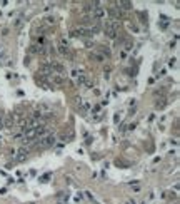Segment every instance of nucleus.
Masks as SVG:
<instances>
[{
    "label": "nucleus",
    "mask_w": 180,
    "mask_h": 204,
    "mask_svg": "<svg viewBox=\"0 0 180 204\" xmlns=\"http://www.w3.org/2000/svg\"><path fill=\"white\" fill-rule=\"evenodd\" d=\"M50 67H52V72H60V74L65 72V67L58 62H50Z\"/></svg>",
    "instance_id": "obj_3"
},
{
    "label": "nucleus",
    "mask_w": 180,
    "mask_h": 204,
    "mask_svg": "<svg viewBox=\"0 0 180 204\" xmlns=\"http://www.w3.org/2000/svg\"><path fill=\"white\" fill-rule=\"evenodd\" d=\"M27 154H28V151L25 147L18 149V156H17V159H18V161H25V159H27Z\"/></svg>",
    "instance_id": "obj_9"
},
{
    "label": "nucleus",
    "mask_w": 180,
    "mask_h": 204,
    "mask_svg": "<svg viewBox=\"0 0 180 204\" xmlns=\"http://www.w3.org/2000/svg\"><path fill=\"white\" fill-rule=\"evenodd\" d=\"M30 54H45V49L42 45H32L30 47Z\"/></svg>",
    "instance_id": "obj_8"
},
{
    "label": "nucleus",
    "mask_w": 180,
    "mask_h": 204,
    "mask_svg": "<svg viewBox=\"0 0 180 204\" xmlns=\"http://www.w3.org/2000/svg\"><path fill=\"white\" fill-rule=\"evenodd\" d=\"M58 52H60V54H65V55L68 54V42H67V40H64V39L60 40V45H58Z\"/></svg>",
    "instance_id": "obj_4"
},
{
    "label": "nucleus",
    "mask_w": 180,
    "mask_h": 204,
    "mask_svg": "<svg viewBox=\"0 0 180 204\" xmlns=\"http://www.w3.org/2000/svg\"><path fill=\"white\" fill-rule=\"evenodd\" d=\"M48 177H50V174H45L44 177H40V181H42V182H47V179Z\"/></svg>",
    "instance_id": "obj_15"
},
{
    "label": "nucleus",
    "mask_w": 180,
    "mask_h": 204,
    "mask_svg": "<svg viewBox=\"0 0 180 204\" xmlns=\"http://www.w3.org/2000/svg\"><path fill=\"white\" fill-rule=\"evenodd\" d=\"M87 82H88V77L85 75V74L78 72V75H77V84H78V85H85Z\"/></svg>",
    "instance_id": "obj_5"
},
{
    "label": "nucleus",
    "mask_w": 180,
    "mask_h": 204,
    "mask_svg": "<svg viewBox=\"0 0 180 204\" xmlns=\"http://www.w3.org/2000/svg\"><path fill=\"white\" fill-rule=\"evenodd\" d=\"M22 24H24V17H22V15H18L15 20H13V24H12V25H13L15 28H20V27H22Z\"/></svg>",
    "instance_id": "obj_10"
},
{
    "label": "nucleus",
    "mask_w": 180,
    "mask_h": 204,
    "mask_svg": "<svg viewBox=\"0 0 180 204\" xmlns=\"http://www.w3.org/2000/svg\"><path fill=\"white\" fill-rule=\"evenodd\" d=\"M104 15H105L104 7H95V8H93V20H100Z\"/></svg>",
    "instance_id": "obj_2"
},
{
    "label": "nucleus",
    "mask_w": 180,
    "mask_h": 204,
    "mask_svg": "<svg viewBox=\"0 0 180 204\" xmlns=\"http://www.w3.org/2000/svg\"><path fill=\"white\" fill-rule=\"evenodd\" d=\"M92 57L97 60V62H104V60H105V57L102 55V54H92Z\"/></svg>",
    "instance_id": "obj_11"
},
{
    "label": "nucleus",
    "mask_w": 180,
    "mask_h": 204,
    "mask_svg": "<svg viewBox=\"0 0 180 204\" xmlns=\"http://www.w3.org/2000/svg\"><path fill=\"white\" fill-rule=\"evenodd\" d=\"M58 204H67V202H62V201H58Z\"/></svg>",
    "instance_id": "obj_21"
},
{
    "label": "nucleus",
    "mask_w": 180,
    "mask_h": 204,
    "mask_svg": "<svg viewBox=\"0 0 180 204\" xmlns=\"http://www.w3.org/2000/svg\"><path fill=\"white\" fill-rule=\"evenodd\" d=\"M0 129H4V119H2V116H0Z\"/></svg>",
    "instance_id": "obj_19"
},
{
    "label": "nucleus",
    "mask_w": 180,
    "mask_h": 204,
    "mask_svg": "<svg viewBox=\"0 0 180 204\" xmlns=\"http://www.w3.org/2000/svg\"><path fill=\"white\" fill-rule=\"evenodd\" d=\"M157 75H158V77H164L165 75V69H164V70H160V74H157Z\"/></svg>",
    "instance_id": "obj_17"
},
{
    "label": "nucleus",
    "mask_w": 180,
    "mask_h": 204,
    "mask_svg": "<svg viewBox=\"0 0 180 204\" xmlns=\"http://www.w3.org/2000/svg\"><path fill=\"white\" fill-rule=\"evenodd\" d=\"M0 50H2V45H0Z\"/></svg>",
    "instance_id": "obj_22"
},
{
    "label": "nucleus",
    "mask_w": 180,
    "mask_h": 204,
    "mask_svg": "<svg viewBox=\"0 0 180 204\" xmlns=\"http://www.w3.org/2000/svg\"><path fill=\"white\" fill-rule=\"evenodd\" d=\"M45 24L47 25H52V24H55V17H45Z\"/></svg>",
    "instance_id": "obj_13"
},
{
    "label": "nucleus",
    "mask_w": 180,
    "mask_h": 204,
    "mask_svg": "<svg viewBox=\"0 0 180 204\" xmlns=\"http://www.w3.org/2000/svg\"><path fill=\"white\" fill-rule=\"evenodd\" d=\"M133 5H132V2H117V8H124V10H130Z\"/></svg>",
    "instance_id": "obj_7"
},
{
    "label": "nucleus",
    "mask_w": 180,
    "mask_h": 204,
    "mask_svg": "<svg viewBox=\"0 0 180 204\" xmlns=\"http://www.w3.org/2000/svg\"><path fill=\"white\" fill-rule=\"evenodd\" d=\"M168 105V100L167 99H158L155 102V109H158V111H162V109H165Z\"/></svg>",
    "instance_id": "obj_6"
},
{
    "label": "nucleus",
    "mask_w": 180,
    "mask_h": 204,
    "mask_svg": "<svg viewBox=\"0 0 180 204\" xmlns=\"http://www.w3.org/2000/svg\"><path fill=\"white\" fill-rule=\"evenodd\" d=\"M127 204H135V201H128V202Z\"/></svg>",
    "instance_id": "obj_20"
},
{
    "label": "nucleus",
    "mask_w": 180,
    "mask_h": 204,
    "mask_svg": "<svg viewBox=\"0 0 180 204\" xmlns=\"http://www.w3.org/2000/svg\"><path fill=\"white\" fill-rule=\"evenodd\" d=\"M52 80L55 82V84H64V79L60 75H52Z\"/></svg>",
    "instance_id": "obj_12"
},
{
    "label": "nucleus",
    "mask_w": 180,
    "mask_h": 204,
    "mask_svg": "<svg viewBox=\"0 0 180 204\" xmlns=\"http://www.w3.org/2000/svg\"><path fill=\"white\" fill-rule=\"evenodd\" d=\"M100 50H102V54H105L107 57H110V50H108V47H105V45H104V47L100 49Z\"/></svg>",
    "instance_id": "obj_14"
},
{
    "label": "nucleus",
    "mask_w": 180,
    "mask_h": 204,
    "mask_svg": "<svg viewBox=\"0 0 180 204\" xmlns=\"http://www.w3.org/2000/svg\"><path fill=\"white\" fill-rule=\"evenodd\" d=\"M175 60H177V59H172V60H170V64H168V65H170V67H173V65H175Z\"/></svg>",
    "instance_id": "obj_18"
},
{
    "label": "nucleus",
    "mask_w": 180,
    "mask_h": 204,
    "mask_svg": "<svg viewBox=\"0 0 180 204\" xmlns=\"http://www.w3.org/2000/svg\"><path fill=\"white\" fill-rule=\"evenodd\" d=\"M55 137L53 136H45V137H42V139H37V142H35V146L37 147H40V149H45V147H52L53 144H55Z\"/></svg>",
    "instance_id": "obj_1"
},
{
    "label": "nucleus",
    "mask_w": 180,
    "mask_h": 204,
    "mask_svg": "<svg viewBox=\"0 0 180 204\" xmlns=\"http://www.w3.org/2000/svg\"><path fill=\"white\" fill-rule=\"evenodd\" d=\"M130 49H132V44H130V42H127V44H125V50H130Z\"/></svg>",
    "instance_id": "obj_16"
}]
</instances>
